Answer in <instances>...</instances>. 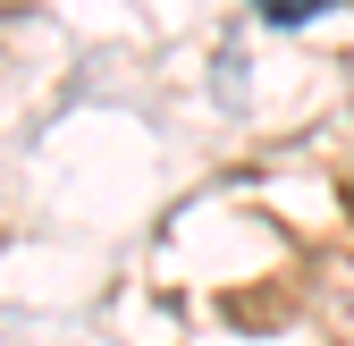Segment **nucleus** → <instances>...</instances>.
I'll return each mask as SVG.
<instances>
[{"mask_svg": "<svg viewBox=\"0 0 354 346\" xmlns=\"http://www.w3.org/2000/svg\"><path fill=\"white\" fill-rule=\"evenodd\" d=\"M321 9H337V0H261L270 26H304V17H321Z\"/></svg>", "mask_w": 354, "mask_h": 346, "instance_id": "f257e3e1", "label": "nucleus"}]
</instances>
